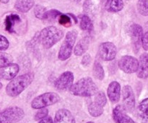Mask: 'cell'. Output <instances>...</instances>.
Masks as SVG:
<instances>
[{
    "label": "cell",
    "mask_w": 148,
    "mask_h": 123,
    "mask_svg": "<svg viewBox=\"0 0 148 123\" xmlns=\"http://www.w3.org/2000/svg\"><path fill=\"white\" fill-rule=\"evenodd\" d=\"M34 79L33 73H24L23 75L14 78L7 85L6 92L11 97H16L20 95L23 91L27 89Z\"/></svg>",
    "instance_id": "1"
},
{
    "label": "cell",
    "mask_w": 148,
    "mask_h": 123,
    "mask_svg": "<svg viewBox=\"0 0 148 123\" xmlns=\"http://www.w3.org/2000/svg\"><path fill=\"white\" fill-rule=\"evenodd\" d=\"M69 90L75 96L89 97L94 96L98 92V88L91 78L84 77L74 84Z\"/></svg>",
    "instance_id": "2"
},
{
    "label": "cell",
    "mask_w": 148,
    "mask_h": 123,
    "mask_svg": "<svg viewBox=\"0 0 148 123\" xmlns=\"http://www.w3.org/2000/svg\"><path fill=\"white\" fill-rule=\"evenodd\" d=\"M63 36L64 33L62 30L55 26H49L38 33V40L44 48L49 49L61 40Z\"/></svg>",
    "instance_id": "3"
},
{
    "label": "cell",
    "mask_w": 148,
    "mask_h": 123,
    "mask_svg": "<svg viewBox=\"0 0 148 123\" xmlns=\"http://www.w3.org/2000/svg\"><path fill=\"white\" fill-rule=\"evenodd\" d=\"M77 37V32L76 30H71L66 33L64 40L59 49V55H58L59 60L64 61L70 58Z\"/></svg>",
    "instance_id": "4"
},
{
    "label": "cell",
    "mask_w": 148,
    "mask_h": 123,
    "mask_svg": "<svg viewBox=\"0 0 148 123\" xmlns=\"http://www.w3.org/2000/svg\"><path fill=\"white\" fill-rule=\"evenodd\" d=\"M59 100H60V96L58 94L54 92H47L39 95L33 99L31 102V107L33 109H40L56 104L59 102Z\"/></svg>",
    "instance_id": "5"
},
{
    "label": "cell",
    "mask_w": 148,
    "mask_h": 123,
    "mask_svg": "<svg viewBox=\"0 0 148 123\" xmlns=\"http://www.w3.org/2000/svg\"><path fill=\"white\" fill-rule=\"evenodd\" d=\"M24 116L25 112L22 108L11 107L0 112V123H17Z\"/></svg>",
    "instance_id": "6"
},
{
    "label": "cell",
    "mask_w": 148,
    "mask_h": 123,
    "mask_svg": "<svg viewBox=\"0 0 148 123\" xmlns=\"http://www.w3.org/2000/svg\"><path fill=\"white\" fill-rule=\"evenodd\" d=\"M117 49L115 45L111 42L101 43L98 48V56L104 61H111L116 58Z\"/></svg>",
    "instance_id": "7"
},
{
    "label": "cell",
    "mask_w": 148,
    "mask_h": 123,
    "mask_svg": "<svg viewBox=\"0 0 148 123\" xmlns=\"http://www.w3.org/2000/svg\"><path fill=\"white\" fill-rule=\"evenodd\" d=\"M119 67L126 73H133L137 71L139 60L131 56H124L119 60Z\"/></svg>",
    "instance_id": "8"
},
{
    "label": "cell",
    "mask_w": 148,
    "mask_h": 123,
    "mask_svg": "<svg viewBox=\"0 0 148 123\" xmlns=\"http://www.w3.org/2000/svg\"><path fill=\"white\" fill-rule=\"evenodd\" d=\"M123 107L127 112H132L135 107V96L132 88L129 85L124 86L122 89Z\"/></svg>",
    "instance_id": "9"
},
{
    "label": "cell",
    "mask_w": 148,
    "mask_h": 123,
    "mask_svg": "<svg viewBox=\"0 0 148 123\" xmlns=\"http://www.w3.org/2000/svg\"><path fill=\"white\" fill-rule=\"evenodd\" d=\"M74 75L71 71L64 72L55 81L54 86L58 90H66L70 89L74 83Z\"/></svg>",
    "instance_id": "10"
},
{
    "label": "cell",
    "mask_w": 148,
    "mask_h": 123,
    "mask_svg": "<svg viewBox=\"0 0 148 123\" xmlns=\"http://www.w3.org/2000/svg\"><path fill=\"white\" fill-rule=\"evenodd\" d=\"M130 35L133 49L135 53H137L142 46V39L143 36V29L142 26L138 24H133L130 27Z\"/></svg>",
    "instance_id": "11"
},
{
    "label": "cell",
    "mask_w": 148,
    "mask_h": 123,
    "mask_svg": "<svg viewBox=\"0 0 148 123\" xmlns=\"http://www.w3.org/2000/svg\"><path fill=\"white\" fill-rule=\"evenodd\" d=\"M113 119L116 123H136L127 115L121 105H117L113 110Z\"/></svg>",
    "instance_id": "12"
},
{
    "label": "cell",
    "mask_w": 148,
    "mask_h": 123,
    "mask_svg": "<svg viewBox=\"0 0 148 123\" xmlns=\"http://www.w3.org/2000/svg\"><path fill=\"white\" fill-rule=\"evenodd\" d=\"M107 94L109 100L112 103L116 104L119 101L121 96V85L119 82H112L108 85Z\"/></svg>",
    "instance_id": "13"
},
{
    "label": "cell",
    "mask_w": 148,
    "mask_h": 123,
    "mask_svg": "<svg viewBox=\"0 0 148 123\" xmlns=\"http://www.w3.org/2000/svg\"><path fill=\"white\" fill-rule=\"evenodd\" d=\"M54 123H75V120L70 111L66 109H60L56 112Z\"/></svg>",
    "instance_id": "14"
},
{
    "label": "cell",
    "mask_w": 148,
    "mask_h": 123,
    "mask_svg": "<svg viewBox=\"0 0 148 123\" xmlns=\"http://www.w3.org/2000/svg\"><path fill=\"white\" fill-rule=\"evenodd\" d=\"M137 76L140 79H145L148 78V53H144L140 56L139 67L137 71Z\"/></svg>",
    "instance_id": "15"
},
{
    "label": "cell",
    "mask_w": 148,
    "mask_h": 123,
    "mask_svg": "<svg viewBox=\"0 0 148 123\" xmlns=\"http://www.w3.org/2000/svg\"><path fill=\"white\" fill-rule=\"evenodd\" d=\"M20 71V67L17 63H12L10 66L4 68L1 71V76L4 80H12Z\"/></svg>",
    "instance_id": "16"
},
{
    "label": "cell",
    "mask_w": 148,
    "mask_h": 123,
    "mask_svg": "<svg viewBox=\"0 0 148 123\" xmlns=\"http://www.w3.org/2000/svg\"><path fill=\"white\" fill-rule=\"evenodd\" d=\"M90 45V38L88 36L84 37L81 39L74 49V53L77 56H81L85 54V52L88 50Z\"/></svg>",
    "instance_id": "17"
},
{
    "label": "cell",
    "mask_w": 148,
    "mask_h": 123,
    "mask_svg": "<svg viewBox=\"0 0 148 123\" xmlns=\"http://www.w3.org/2000/svg\"><path fill=\"white\" fill-rule=\"evenodd\" d=\"M21 19L20 16L15 14H12L7 15L4 20V25H5V30L9 33H13L14 32V27L16 23L20 22Z\"/></svg>",
    "instance_id": "18"
},
{
    "label": "cell",
    "mask_w": 148,
    "mask_h": 123,
    "mask_svg": "<svg viewBox=\"0 0 148 123\" xmlns=\"http://www.w3.org/2000/svg\"><path fill=\"white\" fill-rule=\"evenodd\" d=\"M34 3V0H17L14 8L20 12L25 13L33 8Z\"/></svg>",
    "instance_id": "19"
},
{
    "label": "cell",
    "mask_w": 148,
    "mask_h": 123,
    "mask_svg": "<svg viewBox=\"0 0 148 123\" xmlns=\"http://www.w3.org/2000/svg\"><path fill=\"white\" fill-rule=\"evenodd\" d=\"M124 8L123 0H107L106 10L109 12H118Z\"/></svg>",
    "instance_id": "20"
},
{
    "label": "cell",
    "mask_w": 148,
    "mask_h": 123,
    "mask_svg": "<svg viewBox=\"0 0 148 123\" xmlns=\"http://www.w3.org/2000/svg\"><path fill=\"white\" fill-rule=\"evenodd\" d=\"M139 115L143 121L148 123V98L143 99L138 106Z\"/></svg>",
    "instance_id": "21"
},
{
    "label": "cell",
    "mask_w": 148,
    "mask_h": 123,
    "mask_svg": "<svg viewBox=\"0 0 148 123\" xmlns=\"http://www.w3.org/2000/svg\"><path fill=\"white\" fill-rule=\"evenodd\" d=\"M88 112L91 116L94 118H98L103 113V107L98 105L95 102H91L88 106Z\"/></svg>",
    "instance_id": "22"
},
{
    "label": "cell",
    "mask_w": 148,
    "mask_h": 123,
    "mask_svg": "<svg viewBox=\"0 0 148 123\" xmlns=\"http://www.w3.org/2000/svg\"><path fill=\"white\" fill-rule=\"evenodd\" d=\"M92 72H93V75L95 79H98V80H103L105 77V71H104L103 68L98 60H95L94 63Z\"/></svg>",
    "instance_id": "23"
},
{
    "label": "cell",
    "mask_w": 148,
    "mask_h": 123,
    "mask_svg": "<svg viewBox=\"0 0 148 123\" xmlns=\"http://www.w3.org/2000/svg\"><path fill=\"white\" fill-rule=\"evenodd\" d=\"M81 30L84 31L91 32L93 30V24L90 18L88 15H83L81 17L80 24H79Z\"/></svg>",
    "instance_id": "24"
},
{
    "label": "cell",
    "mask_w": 148,
    "mask_h": 123,
    "mask_svg": "<svg viewBox=\"0 0 148 123\" xmlns=\"http://www.w3.org/2000/svg\"><path fill=\"white\" fill-rule=\"evenodd\" d=\"M13 62V58L11 55L4 52H0V68H5L10 66Z\"/></svg>",
    "instance_id": "25"
},
{
    "label": "cell",
    "mask_w": 148,
    "mask_h": 123,
    "mask_svg": "<svg viewBox=\"0 0 148 123\" xmlns=\"http://www.w3.org/2000/svg\"><path fill=\"white\" fill-rule=\"evenodd\" d=\"M137 7L140 14L148 16V0H139Z\"/></svg>",
    "instance_id": "26"
},
{
    "label": "cell",
    "mask_w": 148,
    "mask_h": 123,
    "mask_svg": "<svg viewBox=\"0 0 148 123\" xmlns=\"http://www.w3.org/2000/svg\"><path fill=\"white\" fill-rule=\"evenodd\" d=\"M94 102L98 104L100 106L103 107L107 102V98L106 94L103 92H98L95 94V99H94Z\"/></svg>",
    "instance_id": "27"
},
{
    "label": "cell",
    "mask_w": 148,
    "mask_h": 123,
    "mask_svg": "<svg viewBox=\"0 0 148 123\" xmlns=\"http://www.w3.org/2000/svg\"><path fill=\"white\" fill-rule=\"evenodd\" d=\"M61 14H62V13L56 10H49V11H46V13H45L43 20H49V21H50V20H56V19L58 18Z\"/></svg>",
    "instance_id": "28"
},
{
    "label": "cell",
    "mask_w": 148,
    "mask_h": 123,
    "mask_svg": "<svg viewBox=\"0 0 148 123\" xmlns=\"http://www.w3.org/2000/svg\"><path fill=\"white\" fill-rule=\"evenodd\" d=\"M58 21H59V24L66 27H69L72 25V20L68 14H62L59 17Z\"/></svg>",
    "instance_id": "29"
},
{
    "label": "cell",
    "mask_w": 148,
    "mask_h": 123,
    "mask_svg": "<svg viewBox=\"0 0 148 123\" xmlns=\"http://www.w3.org/2000/svg\"><path fill=\"white\" fill-rule=\"evenodd\" d=\"M46 12V8L42 5H36L34 8L35 16L36 18L39 19V20H43Z\"/></svg>",
    "instance_id": "30"
},
{
    "label": "cell",
    "mask_w": 148,
    "mask_h": 123,
    "mask_svg": "<svg viewBox=\"0 0 148 123\" xmlns=\"http://www.w3.org/2000/svg\"><path fill=\"white\" fill-rule=\"evenodd\" d=\"M48 114H49V110L46 108H42L40 109V110L36 112V115H35V120H40L43 119L46 117L48 116Z\"/></svg>",
    "instance_id": "31"
},
{
    "label": "cell",
    "mask_w": 148,
    "mask_h": 123,
    "mask_svg": "<svg viewBox=\"0 0 148 123\" xmlns=\"http://www.w3.org/2000/svg\"><path fill=\"white\" fill-rule=\"evenodd\" d=\"M10 43L7 37L0 35V50H6L9 48Z\"/></svg>",
    "instance_id": "32"
},
{
    "label": "cell",
    "mask_w": 148,
    "mask_h": 123,
    "mask_svg": "<svg viewBox=\"0 0 148 123\" xmlns=\"http://www.w3.org/2000/svg\"><path fill=\"white\" fill-rule=\"evenodd\" d=\"M142 46L145 50L148 51V31L143 34V39H142Z\"/></svg>",
    "instance_id": "33"
},
{
    "label": "cell",
    "mask_w": 148,
    "mask_h": 123,
    "mask_svg": "<svg viewBox=\"0 0 148 123\" xmlns=\"http://www.w3.org/2000/svg\"><path fill=\"white\" fill-rule=\"evenodd\" d=\"M83 9L85 12L86 13L90 12L91 9H92V3H91V0H86V1L84 2Z\"/></svg>",
    "instance_id": "34"
},
{
    "label": "cell",
    "mask_w": 148,
    "mask_h": 123,
    "mask_svg": "<svg viewBox=\"0 0 148 123\" xmlns=\"http://www.w3.org/2000/svg\"><path fill=\"white\" fill-rule=\"evenodd\" d=\"M91 57L89 54H85L82 59V64L84 66H88L90 63Z\"/></svg>",
    "instance_id": "35"
},
{
    "label": "cell",
    "mask_w": 148,
    "mask_h": 123,
    "mask_svg": "<svg viewBox=\"0 0 148 123\" xmlns=\"http://www.w3.org/2000/svg\"><path fill=\"white\" fill-rule=\"evenodd\" d=\"M38 123H54V122H53V120H52V118H51V117L47 116L45 118H43V119L39 120Z\"/></svg>",
    "instance_id": "36"
},
{
    "label": "cell",
    "mask_w": 148,
    "mask_h": 123,
    "mask_svg": "<svg viewBox=\"0 0 148 123\" xmlns=\"http://www.w3.org/2000/svg\"><path fill=\"white\" fill-rule=\"evenodd\" d=\"M67 14L69 16V17H71L72 19H73V20L75 21V23H77L78 21H77V18L76 17V16L74 15V14H72V13H69V14Z\"/></svg>",
    "instance_id": "37"
},
{
    "label": "cell",
    "mask_w": 148,
    "mask_h": 123,
    "mask_svg": "<svg viewBox=\"0 0 148 123\" xmlns=\"http://www.w3.org/2000/svg\"><path fill=\"white\" fill-rule=\"evenodd\" d=\"M10 0H0V2L3 3V4H7V3L9 2Z\"/></svg>",
    "instance_id": "38"
},
{
    "label": "cell",
    "mask_w": 148,
    "mask_h": 123,
    "mask_svg": "<svg viewBox=\"0 0 148 123\" xmlns=\"http://www.w3.org/2000/svg\"><path fill=\"white\" fill-rule=\"evenodd\" d=\"M71 1H73V2H75V3H79V2H80L81 0H71Z\"/></svg>",
    "instance_id": "39"
},
{
    "label": "cell",
    "mask_w": 148,
    "mask_h": 123,
    "mask_svg": "<svg viewBox=\"0 0 148 123\" xmlns=\"http://www.w3.org/2000/svg\"><path fill=\"white\" fill-rule=\"evenodd\" d=\"M145 27H146V28L147 29V31H148V22H146V24H145Z\"/></svg>",
    "instance_id": "40"
},
{
    "label": "cell",
    "mask_w": 148,
    "mask_h": 123,
    "mask_svg": "<svg viewBox=\"0 0 148 123\" xmlns=\"http://www.w3.org/2000/svg\"><path fill=\"white\" fill-rule=\"evenodd\" d=\"M1 88H2V84H1V83L0 82V89H1Z\"/></svg>",
    "instance_id": "41"
},
{
    "label": "cell",
    "mask_w": 148,
    "mask_h": 123,
    "mask_svg": "<svg viewBox=\"0 0 148 123\" xmlns=\"http://www.w3.org/2000/svg\"><path fill=\"white\" fill-rule=\"evenodd\" d=\"M87 123H95V122H88Z\"/></svg>",
    "instance_id": "42"
}]
</instances>
